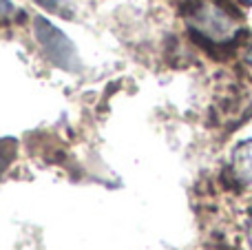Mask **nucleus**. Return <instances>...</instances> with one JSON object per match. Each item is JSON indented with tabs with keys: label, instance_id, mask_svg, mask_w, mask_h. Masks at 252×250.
<instances>
[{
	"label": "nucleus",
	"instance_id": "nucleus-1",
	"mask_svg": "<svg viewBox=\"0 0 252 250\" xmlns=\"http://www.w3.org/2000/svg\"><path fill=\"white\" fill-rule=\"evenodd\" d=\"M186 20L190 27V33L204 42H228L237 33V16L230 13L219 2L197 0L186 9Z\"/></svg>",
	"mask_w": 252,
	"mask_h": 250
},
{
	"label": "nucleus",
	"instance_id": "nucleus-2",
	"mask_svg": "<svg viewBox=\"0 0 252 250\" xmlns=\"http://www.w3.org/2000/svg\"><path fill=\"white\" fill-rule=\"evenodd\" d=\"M33 33H35V40H38L40 49H42V53L47 56V60L51 62V64H56L58 69H62V71H71V73L82 69L78 49H75V44L71 42V38L60 27H56L51 20H47V18H42V16H35L33 18Z\"/></svg>",
	"mask_w": 252,
	"mask_h": 250
},
{
	"label": "nucleus",
	"instance_id": "nucleus-3",
	"mask_svg": "<svg viewBox=\"0 0 252 250\" xmlns=\"http://www.w3.org/2000/svg\"><path fill=\"white\" fill-rule=\"evenodd\" d=\"M232 171L237 180L252 184V140H246L232 151Z\"/></svg>",
	"mask_w": 252,
	"mask_h": 250
},
{
	"label": "nucleus",
	"instance_id": "nucleus-4",
	"mask_svg": "<svg viewBox=\"0 0 252 250\" xmlns=\"http://www.w3.org/2000/svg\"><path fill=\"white\" fill-rule=\"evenodd\" d=\"M16 157V142L13 140H0V177L9 168V164Z\"/></svg>",
	"mask_w": 252,
	"mask_h": 250
},
{
	"label": "nucleus",
	"instance_id": "nucleus-5",
	"mask_svg": "<svg viewBox=\"0 0 252 250\" xmlns=\"http://www.w3.org/2000/svg\"><path fill=\"white\" fill-rule=\"evenodd\" d=\"M33 2L51 13H60V16H66V11L62 7H69V0H33Z\"/></svg>",
	"mask_w": 252,
	"mask_h": 250
},
{
	"label": "nucleus",
	"instance_id": "nucleus-6",
	"mask_svg": "<svg viewBox=\"0 0 252 250\" xmlns=\"http://www.w3.org/2000/svg\"><path fill=\"white\" fill-rule=\"evenodd\" d=\"M248 62L252 64V44H250V51H248Z\"/></svg>",
	"mask_w": 252,
	"mask_h": 250
},
{
	"label": "nucleus",
	"instance_id": "nucleus-7",
	"mask_svg": "<svg viewBox=\"0 0 252 250\" xmlns=\"http://www.w3.org/2000/svg\"><path fill=\"white\" fill-rule=\"evenodd\" d=\"M248 233H250V244H252V217H250V230Z\"/></svg>",
	"mask_w": 252,
	"mask_h": 250
}]
</instances>
